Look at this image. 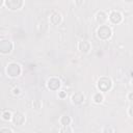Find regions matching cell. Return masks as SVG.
I'll list each match as a JSON object with an SVG mask.
<instances>
[{
    "instance_id": "obj_1",
    "label": "cell",
    "mask_w": 133,
    "mask_h": 133,
    "mask_svg": "<svg viewBox=\"0 0 133 133\" xmlns=\"http://www.w3.org/2000/svg\"><path fill=\"white\" fill-rule=\"evenodd\" d=\"M111 29L110 27L106 26V25H102L99 27L98 31H97V34H98V37L101 38V39H108L110 36H111Z\"/></svg>"
},
{
    "instance_id": "obj_2",
    "label": "cell",
    "mask_w": 133,
    "mask_h": 133,
    "mask_svg": "<svg viewBox=\"0 0 133 133\" xmlns=\"http://www.w3.org/2000/svg\"><path fill=\"white\" fill-rule=\"evenodd\" d=\"M111 86H112V82H111V80H110L109 78H107V77H102V78H100L99 81H98V88H99L100 90H102V91H107V90H109V89L111 88Z\"/></svg>"
},
{
    "instance_id": "obj_3",
    "label": "cell",
    "mask_w": 133,
    "mask_h": 133,
    "mask_svg": "<svg viewBox=\"0 0 133 133\" xmlns=\"http://www.w3.org/2000/svg\"><path fill=\"white\" fill-rule=\"evenodd\" d=\"M7 74H8V76H10V77H17V76H19L20 74H21V68H20V65L18 64V63H9L8 65H7Z\"/></svg>"
},
{
    "instance_id": "obj_4",
    "label": "cell",
    "mask_w": 133,
    "mask_h": 133,
    "mask_svg": "<svg viewBox=\"0 0 133 133\" xmlns=\"http://www.w3.org/2000/svg\"><path fill=\"white\" fill-rule=\"evenodd\" d=\"M5 4L6 6L11 9V10H16V9H19L22 7L23 5V1L22 0H6L5 1Z\"/></svg>"
},
{
    "instance_id": "obj_5",
    "label": "cell",
    "mask_w": 133,
    "mask_h": 133,
    "mask_svg": "<svg viewBox=\"0 0 133 133\" xmlns=\"http://www.w3.org/2000/svg\"><path fill=\"white\" fill-rule=\"evenodd\" d=\"M12 49V44L9 41H1L0 43V51L2 53H9Z\"/></svg>"
},
{
    "instance_id": "obj_6",
    "label": "cell",
    "mask_w": 133,
    "mask_h": 133,
    "mask_svg": "<svg viewBox=\"0 0 133 133\" xmlns=\"http://www.w3.org/2000/svg\"><path fill=\"white\" fill-rule=\"evenodd\" d=\"M48 87L52 90H57L60 86V81L57 79V78H50L48 80V83H47Z\"/></svg>"
},
{
    "instance_id": "obj_7",
    "label": "cell",
    "mask_w": 133,
    "mask_h": 133,
    "mask_svg": "<svg viewBox=\"0 0 133 133\" xmlns=\"http://www.w3.org/2000/svg\"><path fill=\"white\" fill-rule=\"evenodd\" d=\"M109 19L112 23L114 24H118L122 22L123 20V17H122V14L118 12V11H112L110 15H109Z\"/></svg>"
},
{
    "instance_id": "obj_8",
    "label": "cell",
    "mask_w": 133,
    "mask_h": 133,
    "mask_svg": "<svg viewBox=\"0 0 133 133\" xmlns=\"http://www.w3.org/2000/svg\"><path fill=\"white\" fill-rule=\"evenodd\" d=\"M24 121H25V117H24V115H23L21 112H16V113L12 115V122H14V124L17 125V126L22 125V124L24 123Z\"/></svg>"
},
{
    "instance_id": "obj_9",
    "label": "cell",
    "mask_w": 133,
    "mask_h": 133,
    "mask_svg": "<svg viewBox=\"0 0 133 133\" xmlns=\"http://www.w3.org/2000/svg\"><path fill=\"white\" fill-rule=\"evenodd\" d=\"M50 21L52 24L54 25H58L60 22H61V15L57 11H54L52 12V15L50 16Z\"/></svg>"
},
{
    "instance_id": "obj_10",
    "label": "cell",
    "mask_w": 133,
    "mask_h": 133,
    "mask_svg": "<svg viewBox=\"0 0 133 133\" xmlns=\"http://www.w3.org/2000/svg\"><path fill=\"white\" fill-rule=\"evenodd\" d=\"M79 50L81 51V52H83V53H87L88 51H89V49H90V45H89V43L87 42V41H85V39H83V41H81L80 43H79Z\"/></svg>"
},
{
    "instance_id": "obj_11",
    "label": "cell",
    "mask_w": 133,
    "mask_h": 133,
    "mask_svg": "<svg viewBox=\"0 0 133 133\" xmlns=\"http://www.w3.org/2000/svg\"><path fill=\"white\" fill-rule=\"evenodd\" d=\"M84 101V96L81 94V92H76L75 95H73L72 97V102L76 105H79L81 104L82 102Z\"/></svg>"
},
{
    "instance_id": "obj_12",
    "label": "cell",
    "mask_w": 133,
    "mask_h": 133,
    "mask_svg": "<svg viewBox=\"0 0 133 133\" xmlns=\"http://www.w3.org/2000/svg\"><path fill=\"white\" fill-rule=\"evenodd\" d=\"M96 20H97V22H98V23L103 24V23L107 20V16H106V14H105L104 11H99V12L97 14Z\"/></svg>"
},
{
    "instance_id": "obj_13",
    "label": "cell",
    "mask_w": 133,
    "mask_h": 133,
    "mask_svg": "<svg viewBox=\"0 0 133 133\" xmlns=\"http://www.w3.org/2000/svg\"><path fill=\"white\" fill-rule=\"evenodd\" d=\"M60 123H61V125H63V126H69L70 123H71V118H70V116H68V115H63V116L60 118Z\"/></svg>"
},
{
    "instance_id": "obj_14",
    "label": "cell",
    "mask_w": 133,
    "mask_h": 133,
    "mask_svg": "<svg viewBox=\"0 0 133 133\" xmlns=\"http://www.w3.org/2000/svg\"><path fill=\"white\" fill-rule=\"evenodd\" d=\"M94 101H95L96 103H98V104L102 103V102H103V95L100 94V92L95 94V96H94Z\"/></svg>"
},
{
    "instance_id": "obj_15",
    "label": "cell",
    "mask_w": 133,
    "mask_h": 133,
    "mask_svg": "<svg viewBox=\"0 0 133 133\" xmlns=\"http://www.w3.org/2000/svg\"><path fill=\"white\" fill-rule=\"evenodd\" d=\"M60 133H72V129L70 126H63L60 129Z\"/></svg>"
},
{
    "instance_id": "obj_16",
    "label": "cell",
    "mask_w": 133,
    "mask_h": 133,
    "mask_svg": "<svg viewBox=\"0 0 133 133\" xmlns=\"http://www.w3.org/2000/svg\"><path fill=\"white\" fill-rule=\"evenodd\" d=\"M2 118L5 119V121H9L11 118V114L9 111H4L3 114H2Z\"/></svg>"
},
{
    "instance_id": "obj_17",
    "label": "cell",
    "mask_w": 133,
    "mask_h": 133,
    "mask_svg": "<svg viewBox=\"0 0 133 133\" xmlns=\"http://www.w3.org/2000/svg\"><path fill=\"white\" fill-rule=\"evenodd\" d=\"M0 133H12V132H11V130H9L7 128H2L0 130Z\"/></svg>"
},
{
    "instance_id": "obj_18",
    "label": "cell",
    "mask_w": 133,
    "mask_h": 133,
    "mask_svg": "<svg viewBox=\"0 0 133 133\" xmlns=\"http://www.w3.org/2000/svg\"><path fill=\"white\" fill-rule=\"evenodd\" d=\"M33 105L35 106V108H36V109H38V108L41 107V104H39V101H37V100L33 102Z\"/></svg>"
},
{
    "instance_id": "obj_19",
    "label": "cell",
    "mask_w": 133,
    "mask_h": 133,
    "mask_svg": "<svg viewBox=\"0 0 133 133\" xmlns=\"http://www.w3.org/2000/svg\"><path fill=\"white\" fill-rule=\"evenodd\" d=\"M129 114H130V116L133 117V105H131L129 108Z\"/></svg>"
},
{
    "instance_id": "obj_20",
    "label": "cell",
    "mask_w": 133,
    "mask_h": 133,
    "mask_svg": "<svg viewBox=\"0 0 133 133\" xmlns=\"http://www.w3.org/2000/svg\"><path fill=\"white\" fill-rule=\"evenodd\" d=\"M58 96H59L60 98H64V97H66V94H65V91H60Z\"/></svg>"
},
{
    "instance_id": "obj_21",
    "label": "cell",
    "mask_w": 133,
    "mask_h": 133,
    "mask_svg": "<svg viewBox=\"0 0 133 133\" xmlns=\"http://www.w3.org/2000/svg\"><path fill=\"white\" fill-rule=\"evenodd\" d=\"M12 92H14V95H19L20 94V89L19 88H14Z\"/></svg>"
},
{
    "instance_id": "obj_22",
    "label": "cell",
    "mask_w": 133,
    "mask_h": 133,
    "mask_svg": "<svg viewBox=\"0 0 133 133\" xmlns=\"http://www.w3.org/2000/svg\"><path fill=\"white\" fill-rule=\"evenodd\" d=\"M128 99H129L130 101H133V91H132V92H129V95H128Z\"/></svg>"
},
{
    "instance_id": "obj_23",
    "label": "cell",
    "mask_w": 133,
    "mask_h": 133,
    "mask_svg": "<svg viewBox=\"0 0 133 133\" xmlns=\"http://www.w3.org/2000/svg\"><path fill=\"white\" fill-rule=\"evenodd\" d=\"M131 76H132V77H133V72H132V73H131Z\"/></svg>"
}]
</instances>
